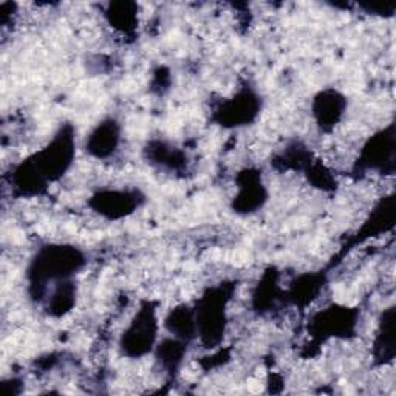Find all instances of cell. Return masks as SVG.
Segmentation results:
<instances>
[{"label": "cell", "mask_w": 396, "mask_h": 396, "mask_svg": "<svg viewBox=\"0 0 396 396\" xmlns=\"http://www.w3.org/2000/svg\"><path fill=\"white\" fill-rule=\"evenodd\" d=\"M340 101L335 97H330L319 101V116L321 121H328V123H335L338 118L340 116Z\"/></svg>", "instance_id": "3957f363"}, {"label": "cell", "mask_w": 396, "mask_h": 396, "mask_svg": "<svg viewBox=\"0 0 396 396\" xmlns=\"http://www.w3.org/2000/svg\"><path fill=\"white\" fill-rule=\"evenodd\" d=\"M110 22H113L116 28L129 31L137 20V6L133 4H112L110 5Z\"/></svg>", "instance_id": "7a4b0ae2"}, {"label": "cell", "mask_w": 396, "mask_h": 396, "mask_svg": "<svg viewBox=\"0 0 396 396\" xmlns=\"http://www.w3.org/2000/svg\"><path fill=\"white\" fill-rule=\"evenodd\" d=\"M118 133L115 130L113 123H107V125H101V128L92 135L90 146L97 152V155L102 156L110 154L116 147Z\"/></svg>", "instance_id": "6da1fadb"}]
</instances>
